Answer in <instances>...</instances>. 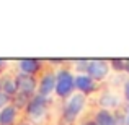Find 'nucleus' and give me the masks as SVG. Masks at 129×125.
<instances>
[{"label":"nucleus","mask_w":129,"mask_h":125,"mask_svg":"<svg viewBox=\"0 0 129 125\" xmlns=\"http://www.w3.org/2000/svg\"><path fill=\"white\" fill-rule=\"evenodd\" d=\"M16 125H31L29 122H20V123H16Z\"/></svg>","instance_id":"20"},{"label":"nucleus","mask_w":129,"mask_h":125,"mask_svg":"<svg viewBox=\"0 0 129 125\" xmlns=\"http://www.w3.org/2000/svg\"><path fill=\"white\" fill-rule=\"evenodd\" d=\"M56 91V70H47L41 75V80L38 81V93L44 97H49Z\"/></svg>","instance_id":"6"},{"label":"nucleus","mask_w":129,"mask_h":125,"mask_svg":"<svg viewBox=\"0 0 129 125\" xmlns=\"http://www.w3.org/2000/svg\"><path fill=\"white\" fill-rule=\"evenodd\" d=\"M47 104H49V97H44L41 94H35L29 99L28 106L25 107V112L28 117V122L31 125L41 123L47 117Z\"/></svg>","instance_id":"2"},{"label":"nucleus","mask_w":129,"mask_h":125,"mask_svg":"<svg viewBox=\"0 0 129 125\" xmlns=\"http://www.w3.org/2000/svg\"><path fill=\"white\" fill-rule=\"evenodd\" d=\"M93 120L96 125H118V119L111 110L96 109L93 114Z\"/></svg>","instance_id":"10"},{"label":"nucleus","mask_w":129,"mask_h":125,"mask_svg":"<svg viewBox=\"0 0 129 125\" xmlns=\"http://www.w3.org/2000/svg\"><path fill=\"white\" fill-rule=\"evenodd\" d=\"M0 89L10 97H15L18 94V86H16V80L15 76L10 75H2L0 76Z\"/></svg>","instance_id":"12"},{"label":"nucleus","mask_w":129,"mask_h":125,"mask_svg":"<svg viewBox=\"0 0 129 125\" xmlns=\"http://www.w3.org/2000/svg\"><path fill=\"white\" fill-rule=\"evenodd\" d=\"M111 65H116L114 68L116 70H124V67H126V60H111Z\"/></svg>","instance_id":"15"},{"label":"nucleus","mask_w":129,"mask_h":125,"mask_svg":"<svg viewBox=\"0 0 129 125\" xmlns=\"http://www.w3.org/2000/svg\"><path fill=\"white\" fill-rule=\"evenodd\" d=\"M16 119H18V107L13 102L0 110V125H15Z\"/></svg>","instance_id":"9"},{"label":"nucleus","mask_w":129,"mask_h":125,"mask_svg":"<svg viewBox=\"0 0 129 125\" xmlns=\"http://www.w3.org/2000/svg\"><path fill=\"white\" fill-rule=\"evenodd\" d=\"M8 104H12V97L7 96V94L0 89V110H2L5 106H8Z\"/></svg>","instance_id":"13"},{"label":"nucleus","mask_w":129,"mask_h":125,"mask_svg":"<svg viewBox=\"0 0 129 125\" xmlns=\"http://www.w3.org/2000/svg\"><path fill=\"white\" fill-rule=\"evenodd\" d=\"M16 86H18V93L26 94V96H35L38 93V80L31 75H25V73H18L15 76Z\"/></svg>","instance_id":"5"},{"label":"nucleus","mask_w":129,"mask_h":125,"mask_svg":"<svg viewBox=\"0 0 129 125\" xmlns=\"http://www.w3.org/2000/svg\"><path fill=\"white\" fill-rule=\"evenodd\" d=\"M124 125H129V106H127V109L124 110Z\"/></svg>","instance_id":"16"},{"label":"nucleus","mask_w":129,"mask_h":125,"mask_svg":"<svg viewBox=\"0 0 129 125\" xmlns=\"http://www.w3.org/2000/svg\"><path fill=\"white\" fill-rule=\"evenodd\" d=\"M41 68V62L38 59H23L18 62V73H25V75H35Z\"/></svg>","instance_id":"11"},{"label":"nucleus","mask_w":129,"mask_h":125,"mask_svg":"<svg viewBox=\"0 0 129 125\" xmlns=\"http://www.w3.org/2000/svg\"><path fill=\"white\" fill-rule=\"evenodd\" d=\"M124 72L129 75V60H126V67H124Z\"/></svg>","instance_id":"19"},{"label":"nucleus","mask_w":129,"mask_h":125,"mask_svg":"<svg viewBox=\"0 0 129 125\" xmlns=\"http://www.w3.org/2000/svg\"><path fill=\"white\" fill-rule=\"evenodd\" d=\"M123 97H124V101L129 104V76L123 81Z\"/></svg>","instance_id":"14"},{"label":"nucleus","mask_w":129,"mask_h":125,"mask_svg":"<svg viewBox=\"0 0 129 125\" xmlns=\"http://www.w3.org/2000/svg\"><path fill=\"white\" fill-rule=\"evenodd\" d=\"M80 125H96V123H95V120H87V122H83Z\"/></svg>","instance_id":"18"},{"label":"nucleus","mask_w":129,"mask_h":125,"mask_svg":"<svg viewBox=\"0 0 129 125\" xmlns=\"http://www.w3.org/2000/svg\"><path fill=\"white\" fill-rule=\"evenodd\" d=\"M98 106L100 109H106L113 112V109H118L121 106V97L114 91H103L98 96Z\"/></svg>","instance_id":"7"},{"label":"nucleus","mask_w":129,"mask_h":125,"mask_svg":"<svg viewBox=\"0 0 129 125\" xmlns=\"http://www.w3.org/2000/svg\"><path fill=\"white\" fill-rule=\"evenodd\" d=\"M110 72H111V63L108 60H100V59L88 60V65L85 70L87 75L96 83L105 81L108 78V75H110Z\"/></svg>","instance_id":"4"},{"label":"nucleus","mask_w":129,"mask_h":125,"mask_svg":"<svg viewBox=\"0 0 129 125\" xmlns=\"http://www.w3.org/2000/svg\"><path fill=\"white\" fill-rule=\"evenodd\" d=\"M75 89L77 93H82L87 96L96 89V81H93L87 73H75Z\"/></svg>","instance_id":"8"},{"label":"nucleus","mask_w":129,"mask_h":125,"mask_svg":"<svg viewBox=\"0 0 129 125\" xmlns=\"http://www.w3.org/2000/svg\"><path fill=\"white\" fill-rule=\"evenodd\" d=\"M5 65H7V62H5V60H0V73L3 72V68H5Z\"/></svg>","instance_id":"17"},{"label":"nucleus","mask_w":129,"mask_h":125,"mask_svg":"<svg viewBox=\"0 0 129 125\" xmlns=\"http://www.w3.org/2000/svg\"><path fill=\"white\" fill-rule=\"evenodd\" d=\"M87 107V96L82 93H74L69 99H66L62 107V120L66 125L74 123L79 115L85 110Z\"/></svg>","instance_id":"1"},{"label":"nucleus","mask_w":129,"mask_h":125,"mask_svg":"<svg viewBox=\"0 0 129 125\" xmlns=\"http://www.w3.org/2000/svg\"><path fill=\"white\" fill-rule=\"evenodd\" d=\"M75 89V75L69 68L56 70V94L60 99H69Z\"/></svg>","instance_id":"3"}]
</instances>
